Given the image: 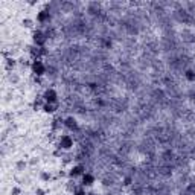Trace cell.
I'll return each mask as SVG.
<instances>
[{"mask_svg":"<svg viewBox=\"0 0 195 195\" xmlns=\"http://www.w3.org/2000/svg\"><path fill=\"white\" fill-rule=\"evenodd\" d=\"M37 194H38V195H43V194H44V192H43V191H40V189H38V191H37Z\"/></svg>","mask_w":195,"mask_h":195,"instance_id":"cell-12","label":"cell"},{"mask_svg":"<svg viewBox=\"0 0 195 195\" xmlns=\"http://www.w3.org/2000/svg\"><path fill=\"white\" fill-rule=\"evenodd\" d=\"M34 41H35V44H37V46L43 47V46H44V43L47 41V37L44 35L43 31H37V32L34 34Z\"/></svg>","mask_w":195,"mask_h":195,"instance_id":"cell-2","label":"cell"},{"mask_svg":"<svg viewBox=\"0 0 195 195\" xmlns=\"http://www.w3.org/2000/svg\"><path fill=\"white\" fill-rule=\"evenodd\" d=\"M70 146H73V139L70 137L69 134H64V136H61V139H59V148L69 149Z\"/></svg>","mask_w":195,"mask_h":195,"instance_id":"cell-3","label":"cell"},{"mask_svg":"<svg viewBox=\"0 0 195 195\" xmlns=\"http://www.w3.org/2000/svg\"><path fill=\"white\" fill-rule=\"evenodd\" d=\"M50 12L49 11H41L40 14H38V17H37V20H38V23L41 24H49V22H50Z\"/></svg>","mask_w":195,"mask_h":195,"instance_id":"cell-4","label":"cell"},{"mask_svg":"<svg viewBox=\"0 0 195 195\" xmlns=\"http://www.w3.org/2000/svg\"><path fill=\"white\" fill-rule=\"evenodd\" d=\"M84 166L82 165H78V166H75L73 169H72V172H70V175L72 177H78V175H81V174H84Z\"/></svg>","mask_w":195,"mask_h":195,"instance_id":"cell-8","label":"cell"},{"mask_svg":"<svg viewBox=\"0 0 195 195\" xmlns=\"http://www.w3.org/2000/svg\"><path fill=\"white\" fill-rule=\"evenodd\" d=\"M64 125L67 126L69 130H78V125H76V121H75L73 117H67V119H66V122H64Z\"/></svg>","mask_w":195,"mask_h":195,"instance_id":"cell-6","label":"cell"},{"mask_svg":"<svg viewBox=\"0 0 195 195\" xmlns=\"http://www.w3.org/2000/svg\"><path fill=\"white\" fill-rule=\"evenodd\" d=\"M32 70H34V73H37L38 76H41V75H44L47 72V67L43 64L41 59H34V63H32Z\"/></svg>","mask_w":195,"mask_h":195,"instance_id":"cell-1","label":"cell"},{"mask_svg":"<svg viewBox=\"0 0 195 195\" xmlns=\"http://www.w3.org/2000/svg\"><path fill=\"white\" fill-rule=\"evenodd\" d=\"M82 182H84V184H92L93 182H95V177H93L92 174H84Z\"/></svg>","mask_w":195,"mask_h":195,"instance_id":"cell-9","label":"cell"},{"mask_svg":"<svg viewBox=\"0 0 195 195\" xmlns=\"http://www.w3.org/2000/svg\"><path fill=\"white\" fill-rule=\"evenodd\" d=\"M14 66H15V61L14 59H8V69H11Z\"/></svg>","mask_w":195,"mask_h":195,"instance_id":"cell-10","label":"cell"},{"mask_svg":"<svg viewBox=\"0 0 195 195\" xmlns=\"http://www.w3.org/2000/svg\"><path fill=\"white\" fill-rule=\"evenodd\" d=\"M44 99H46L47 102H58L57 101V92L54 90V89H49V90H46V93H44V96H43Z\"/></svg>","mask_w":195,"mask_h":195,"instance_id":"cell-5","label":"cell"},{"mask_svg":"<svg viewBox=\"0 0 195 195\" xmlns=\"http://www.w3.org/2000/svg\"><path fill=\"white\" fill-rule=\"evenodd\" d=\"M75 195H87L84 191H78V192H75Z\"/></svg>","mask_w":195,"mask_h":195,"instance_id":"cell-11","label":"cell"},{"mask_svg":"<svg viewBox=\"0 0 195 195\" xmlns=\"http://www.w3.org/2000/svg\"><path fill=\"white\" fill-rule=\"evenodd\" d=\"M58 108V102H50V104H46L44 107H43V110L46 111V113H54L55 110Z\"/></svg>","mask_w":195,"mask_h":195,"instance_id":"cell-7","label":"cell"}]
</instances>
